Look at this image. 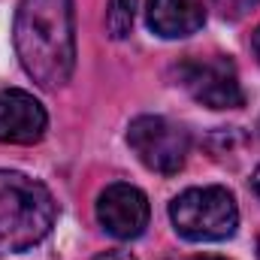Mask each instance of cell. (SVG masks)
I'll return each instance as SVG.
<instances>
[{"label":"cell","mask_w":260,"mask_h":260,"mask_svg":"<svg viewBox=\"0 0 260 260\" xmlns=\"http://www.w3.org/2000/svg\"><path fill=\"white\" fill-rule=\"evenodd\" d=\"M251 46H254V55H257V61H260V27L254 30V37H251Z\"/></svg>","instance_id":"7c38bea8"},{"label":"cell","mask_w":260,"mask_h":260,"mask_svg":"<svg viewBox=\"0 0 260 260\" xmlns=\"http://www.w3.org/2000/svg\"><path fill=\"white\" fill-rule=\"evenodd\" d=\"M127 145L133 154L154 173L173 176L188 160V130L164 115H139L127 127Z\"/></svg>","instance_id":"277c9868"},{"label":"cell","mask_w":260,"mask_h":260,"mask_svg":"<svg viewBox=\"0 0 260 260\" xmlns=\"http://www.w3.org/2000/svg\"><path fill=\"white\" fill-rule=\"evenodd\" d=\"M251 185H254V191H257V197H260V167L254 170V176H251Z\"/></svg>","instance_id":"4fadbf2b"},{"label":"cell","mask_w":260,"mask_h":260,"mask_svg":"<svg viewBox=\"0 0 260 260\" xmlns=\"http://www.w3.org/2000/svg\"><path fill=\"white\" fill-rule=\"evenodd\" d=\"M257 257H260V242H257Z\"/></svg>","instance_id":"9a60e30c"},{"label":"cell","mask_w":260,"mask_h":260,"mask_svg":"<svg viewBox=\"0 0 260 260\" xmlns=\"http://www.w3.org/2000/svg\"><path fill=\"white\" fill-rule=\"evenodd\" d=\"M194 260H224V257H194Z\"/></svg>","instance_id":"5bb4252c"},{"label":"cell","mask_w":260,"mask_h":260,"mask_svg":"<svg viewBox=\"0 0 260 260\" xmlns=\"http://www.w3.org/2000/svg\"><path fill=\"white\" fill-rule=\"evenodd\" d=\"M94 260H136L130 251H121V248H109V251H100Z\"/></svg>","instance_id":"8fae6325"},{"label":"cell","mask_w":260,"mask_h":260,"mask_svg":"<svg viewBox=\"0 0 260 260\" xmlns=\"http://www.w3.org/2000/svg\"><path fill=\"white\" fill-rule=\"evenodd\" d=\"M257 130H260V127H257Z\"/></svg>","instance_id":"2e32d148"},{"label":"cell","mask_w":260,"mask_h":260,"mask_svg":"<svg viewBox=\"0 0 260 260\" xmlns=\"http://www.w3.org/2000/svg\"><path fill=\"white\" fill-rule=\"evenodd\" d=\"M133 18H136V0H109V9H106V30H109L112 40L130 37Z\"/></svg>","instance_id":"9c48e42d"},{"label":"cell","mask_w":260,"mask_h":260,"mask_svg":"<svg viewBox=\"0 0 260 260\" xmlns=\"http://www.w3.org/2000/svg\"><path fill=\"white\" fill-rule=\"evenodd\" d=\"M145 18L157 37L182 40L203 27L206 9H203V0H148Z\"/></svg>","instance_id":"ba28073f"},{"label":"cell","mask_w":260,"mask_h":260,"mask_svg":"<svg viewBox=\"0 0 260 260\" xmlns=\"http://www.w3.org/2000/svg\"><path fill=\"white\" fill-rule=\"evenodd\" d=\"M148 200L139 188L133 185H109L100 200H97V218L103 224L106 233H112L115 239H136L145 233L148 227Z\"/></svg>","instance_id":"8992f818"},{"label":"cell","mask_w":260,"mask_h":260,"mask_svg":"<svg viewBox=\"0 0 260 260\" xmlns=\"http://www.w3.org/2000/svg\"><path fill=\"white\" fill-rule=\"evenodd\" d=\"M15 52L40 88H61L76 67L73 0H21L15 9Z\"/></svg>","instance_id":"6da1fadb"},{"label":"cell","mask_w":260,"mask_h":260,"mask_svg":"<svg viewBox=\"0 0 260 260\" xmlns=\"http://www.w3.org/2000/svg\"><path fill=\"white\" fill-rule=\"evenodd\" d=\"M49 115L43 103L18 88L0 91V142L9 145H34L46 136Z\"/></svg>","instance_id":"52a82bcc"},{"label":"cell","mask_w":260,"mask_h":260,"mask_svg":"<svg viewBox=\"0 0 260 260\" xmlns=\"http://www.w3.org/2000/svg\"><path fill=\"white\" fill-rule=\"evenodd\" d=\"M179 85L209 109H239L245 103L236 64L227 55L188 58L179 64Z\"/></svg>","instance_id":"5b68a950"},{"label":"cell","mask_w":260,"mask_h":260,"mask_svg":"<svg viewBox=\"0 0 260 260\" xmlns=\"http://www.w3.org/2000/svg\"><path fill=\"white\" fill-rule=\"evenodd\" d=\"M212 3H215V9H218L221 15L239 18V15H245L248 9H254L260 0H212Z\"/></svg>","instance_id":"30bf717a"},{"label":"cell","mask_w":260,"mask_h":260,"mask_svg":"<svg viewBox=\"0 0 260 260\" xmlns=\"http://www.w3.org/2000/svg\"><path fill=\"white\" fill-rule=\"evenodd\" d=\"M173 227L191 242H221L230 239L239 227L236 200L221 185L191 188L170 203Z\"/></svg>","instance_id":"3957f363"},{"label":"cell","mask_w":260,"mask_h":260,"mask_svg":"<svg viewBox=\"0 0 260 260\" xmlns=\"http://www.w3.org/2000/svg\"><path fill=\"white\" fill-rule=\"evenodd\" d=\"M55 224L49 188L24 173L0 170V257L34 248Z\"/></svg>","instance_id":"7a4b0ae2"}]
</instances>
